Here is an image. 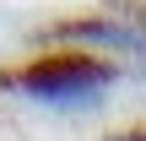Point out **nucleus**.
Masks as SVG:
<instances>
[{
  "instance_id": "nucleus-2",
  "label": "nucleus",
  "mask_w": 146,
  "mask_h": 141,
  "mask_svg": "<svg viewBox=\"0 0 146 141\" xmlns=\"http://www.w3.org/2000/svg\"><path fill=\"white\" fill-rule=\"evenodd\" d=\"M103 141H146V125H125V130H114V136H103Z\"/></svg>"
},
{
  "instance_id": "nucleus-1",
  "label": "nucleus",
  "mask_w": 146,
  "mask_h": 141,
  "mask_svg": "<svg viewBox=\"0 0 146 141\" xmlns=\"http://www.w3.org/2000/svg\"><path fill=\"white\" fill-rule=\"evenodd\" d=\"M119 82V65L92 54V49H54V54H38L16 71H5V87H16L22 98L33 103H49V109H98Z\"/></svg>"
},
{
  "instance_id": "nucleus-3",
  "label": "nucleus",
  "mask_w": 146,
  "mask_h": 141,
  "mask_svg": "<svg viewBox=\"0 0 146 141\" xmlns=\"http://www.w3.org/2000/svg\"><path fill=\"white\" fill-rule=\"evenodd\" d=\"M141 49H146V43H141Z\"/></svg>"
}]
</instances>
